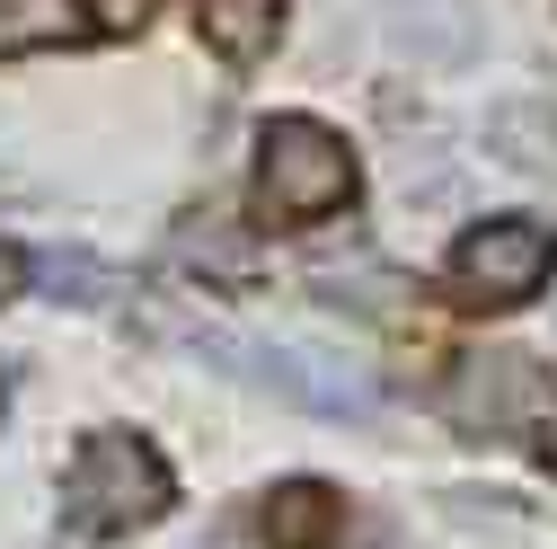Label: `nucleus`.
I'll list each match as a JSON object with an SVG mask.
<instances>
[{
  "label": "nucleus",
  "instance_id": "f257e3e1",
  "mask_svg": "<svg viewBox=\"0 0 557 549\" xmlns=\"http://www.w3.org/2000/svg\"><path fill=\"white\" fill-rule=\"evenodd\" d=\"M169 505H177V478L143 435H124V426L81 435L72 469H62V532L72 540H124V532L160 523Z\"/></svg>",
  "mask_w": 557,
  "mask_h": 549
},
{
  "label": "nucleus",
  "instance_id": "f03ea898",
  "mask_svg": "<svg viewBox=\"0 0 557 549\" xmlns=\"http://www.w3.org/2000/svg\"><path fill=\"white\" fill-rule=\"evenodd\" d=\"M355 186H363L355 151H345V133H327L319 115H274L257 133V186H248L257 222H274V231L327 222V213L355 204Z\"/></svg>",
  "mask_w": 557,
  "mask_h": 549
},
{
  "label": "nucleus",
  "instance_id": "7ed1b4c3",
  "mask_svg": "<svg viewBox=\"0 0 557 549\" xmlns=\"http://www.w3.org/2000/svg\"><path fill=\"white\" fill-rule=\"evenodd\" d=\"M177 337H186V355H203L213 373H231V381H248V390H274V399L310 407V417L363 426L372 407H381L363 373H345V364H327V355H310V346H274V337H239V328H213V319H195V328H177Z\"/></svg>",
  "mask_w": 557,
  "mask_h": 549
},
{
  "label": "nucleus",
  "instance_id": "20e7f679",
  "mask_svg": "<svg viewBox=\"0 0 557 549\" xmlns=\"http://www.w3.org/2000/svg\"><path fill=\"white\" fill-rule=\"evenodd\" d=\"M548 274H557V231L531 222V213H496V222H478V231L451 248L443 284H451V302H469V310H522Z\"/></svg>",
  "mask_w": 557,
  "mask_h": 549
},
{
  "label": "nucleus",
  "instance_id": "39448f33",
  "mask_svg": "<svg viewBox=\"0 0 557 549\" xmlns=\"http://www.w3.org/2000/svg\"><path fill=\"white\" fill-rule=\"evenodd\" d=\"M548 407H557L548 364H531V355H513V346H496V355H460V373L443 381V417H451L460 435H478V443L522 435L531 417H548Z\"/></svg>",
  "mask_w": 557,
  "mask_h": 549
},
{
  "label": "nucleus",
  "instance_id": "423d86ee",
  "mask_svg": "<svg viewBox=\"0 0 557 549\" xmlns=\"http://www.w3.org/2000/svg\"><path fill=\"white\" fill-rule=\"evenodd\" d=\"M372 10H381V36L416 72H469L478 45H486L478 0H372Z\"/></svg>",
  "mask_w": 557,
  "mask_h": 549
},
{
  "label": "nucleus",
  "instance_id": "0eeeda50",
  "mask_svg": "<svg viewBox=\"0 0 557 549\" xmlns=\"http://www.w3.org/2000/svg\"><path fill=\"white\" fill-rule=\"evenodd\" d=\"M486 151L522 178H557V107L548 98H496L486 107Z\"/></svg>",
  "mask_w": 557,
  "mask_h": 549
},
{
  "label": "nucleus",
  "instance_id": "6e6552de",
  "mask_svg": "<svg viewBox=\"0 0 557 549\" xmlns=\"http://www.w3.org/2000/svg\"><path fill=\"white\" fill-rule=\"evenodd\" d=\"M336 532H345V497L319 478H284L265 497V549H336Z\"/></svg>",
  "mask_w": 557,
  "mask_h": 549
},
{
  "label": "nucleus",
  "instance_id": "1a4fd4ad",
  "mask_svg": "<svg viewBox=\"0 0 557 549\" xmlns=\"http://www.w3.org/2000/svg\"><path fill=\"white\" fill-rule=\"evenodd\" d=\"M195 19H203V45L222 62H257L284 36V0H195Z\"/></svg>",
  "mask_w": 557,
  "mask_h": 549
},
{
  "label": "nucleus",
  "instance_id": "9d476101",
  "mask_svg": "<svg viewBox=\"0 0 557 549\" xmlns=\"http://www.w3.org/2000/svg\"><path fill=\"white\" fill-rule=\"evenodd\" d=\"M81 27H89V0H0V53L72 45Z\"/></svg>",
  "mask_w": 557,
  "mask_h": 549
},
{
  "label": "nucleus",
  "instance_id": "9b49d317",
  "mask_svg": "<svg viewBox=\"0 0 557 549\" xmlns=\"http://www.w3.org/2000/svg\"><path fill=\"white\" fill-rule=\"evenodd\" d=\"M36 284H45L53 302H81V310H107V302L124 293V274H115L107 257H89V248H45V257H36Z\"/></svg>",
  "mask_w": 557,
  "mask_h": 549
},
{
  "label": "nucleus",
  "instance_id": "f8f14e48",
  "mask_svg": "<svg viewBox=\"0 0 557 549\" xmlns=\"http://www.w3.org/2000/svg\"><path fill=\"white\" fill-rule=\"evenodd\" d=\"M177 257L186 266H213V274H248V248L239 240H213V231H177Z\"/></svg>",
  "mask_w": 557,
  "mask_h": 549
},
{
  "label": "nucleus",
  "instance_id": "ddd939ff",
  "mask_svg": "<svg viewBox=\"0 0 557 549\" xmlns=\"http://www.w3.org/2000/svg\"><path fill=\"white\" fill-rule=\"evenodd\" d=\"M151 10H160V0H89V27H107V36H133Z\"/></svg>",
  "mask_w": 557,
  "mask_h": 549
},
{
  "label": "nucleus",
  "instance_id": "4468645a",
  "mask_svg": "<svg viewBox=\"0 0 557 549\" xmlns=\"http://www.w3.org/2000/svg\"><path fill=\"white\" fill-rule=\"evenodd\" d=\"M27 274H36V266H27V257H18V248H0V302H10V293H18V284H27Z\"/></svg>",
  "mask_w": 557,
  "mask_h": 549
},
{
  "label": "nucleus",
  "instance_id": "2eb2a0df",
  "mask_svg": "<svg viewBox=\"0 0 557 549\" xmlns=\"http://www.w3.org/2000/svg\"><path fill=\"white\" fill-rule=\"evenodd\" d=\"M540 461H548V469H557V426H548V443H540Z\"/></svg>",
  "mask_w": 557,
  "mask_h": 549
}]
</instances>
